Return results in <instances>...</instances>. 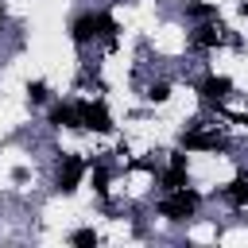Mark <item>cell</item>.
<instances>
[{"label": "cell", "instance_id": "8fae6325", "mask_svg": "<svg viewBox=\"0 0 248 248\" xmlns=\"http://www.w3.org/2000/svg\"><path fill=\"white\" fill-rule=\"evenodd\" d=\"M70 244H78V248H93V244H97V232H93V229H78V232L70 236Z\"/></svg>", "mask_w": 248, "mask_h": 248}, {"label": "cell", "instance_id": "7c38bea8", "mask_svg": "<svg viewBox=\"0 0 248 248\" xmlns=\"http://www.w3.org/2000/svg\"><path fill=\"white\" fill-rule=\"evenodd\" d=\"M143 97H147V101H167V97H170V85H167V81H155V85H147Z\"/></svg>", "mask_w": 248, "mask_h": 248}, {"label": "cell", "instance_id": "277c9868", "mask_svg": "<svg viewBox=\"0 0 248 248\" xmlns=\"http://www.w3.org/2000/svg\"><path fill=\"white\" fill-rule=\"evenodd\" d=\"M78 112H81V128H89V132H112V116H108V108L101 101H85V105H78Z\"/></svg>", "mask_w": 248, "mask_h": 248}, {"label": "cell", "instance_id": "52a82bcc", "mask_svg": "<svg viewBox=\"0 0 248 248\" xmlns=\"http://www.w3.org/2000/svg\"><path fill=\"white\" fill-rule=\"evenodd\" d=\"M229 89H232V81H229V78H217V74H213V78H205V81L198 85V93H202L209 105H221V101L229 97Z\"/></svg>", "mask_w": 248, "mask_h": 248}, {"label": "cell", "instance_id": "7a4b0ae2", "mask_svg": "<svg viewBox=\"0 0 248 248\" xmlns=\"http://www.w3.org/2000/svg\"><path fill=\"white\" fill-rule=\"evenodd\" d=\"M194 209H198V194H190L186 186L182 190H167V198L159 202V213L167 221H190Z\"/></svg>", "mask_w": 248, "mask_h": 248}, {"label": "cell", "instance_id": "ba28073f", "mask_svg": "<svg viewBox=\"0 0 248 248\" xmlns=\"http://www.w3.org/2000/svg\"><path fill=\"white\" fill-rule=\"evenodd\" d=\"M190 43H194V46H202V50L221 46V43H225V27H221V23H205V27H198V31L190 35Z\"/></svg>", "mask_w": 248, "mask_h": 248}, {"label": "cell", "instance_id": "30bf717a", "mask_svg": "<svg viewBox=\"0 0 248 248\" xmlns=\"http://www.w3.org/2000/svg\"><path fill=\"white\" fill-rule=\"evenodd\" d=\"M225 198H229V205H236V209H244V205H248V178L240 174V178H236V182H232V186L225 190Z\"/></svg>", "mask_w": 248, "mask_h": 248}, {"label": "cell", "instance_id": "6da1fadb", "mask_svg": "<svg viewBox=\"0 0 248 248\" xmlns=\"http://www.w3.org/2000/svg\"><path fill=\"white\" fill-rule=\"evenodd\" d=\"M70 35H74V43H89V39H108L112 43L116 39V19L108 12H85L70 23Z\"/></svg>", "mask_w": 248, "mask_h": 248}, {"label": "cell", "instance_id": "9c48e42d", "mask_svg": "<svg viewBox=\"0 0 248 248\" xmlns=\"http://www.w3.org/2000/svg\"><path fill=\"white\" fill-rule=\"evenodd\" d=\"M50 124H54V128H81L78 105H54V108H50Z\"/></svg>", "mask_w": 248, "mask_h": 248}, {"label": "cell", "instance_id": "2e32d148", "mask_svg": "<svg viewBox=\"0 0 248 248\" xmlns=\"http://www.w3.org/2000/svg\"><path fill=\"white\" fill-rule=\"evenodd\" d=\"M240 16H244V19H248V0H244V4H240Z\"/></svg>", "mask_w": 248, "mask_h": 248}, {"label": "cell", "instance_id": "5bb4252c", "mask_svg": "<svg viewBox=\"0 0 248 248\" xmlns=\"http://www.w3.org/2000/svg\"><path fill=\"white\" fill-rule=\"evenodd\" d=\"M27 93L31 101H46V81H27Z\"/></svg>", "mask_w": 248, "mask_h": 248}, {"label": "cell", "instance_id": "e0dca14e", "mask_svg": "<svg viewBox=\"0 0 248 248\" xmlns=\"http://www.w3.org/2000/svg\"><path fill=\"white\" fill-rule=\"evenodd\" d=\"M0 19H4V4H0Z\"/></svg>", "mask_w": 248, "mask_h": 248}, {"label": "cell", "instance_id": "5b68a950", "mask_svg": "<svg viewBox=\"0 0 248 248\" xmlns=\"http://www.w3.org/2000/svg\"><path fill=\"white\" fill-rule=\"evenodd\" d=\"M182 147L186 151H221L225 147V136L221 132H182Z\"/></svg>", "mask_w": 248, "mask_h": 248}, {"label": "cell", "instance_id": "4fadbf2b", "mask_svg": "<svg viewBox=\"0 0 248 248\" xmlns=\"http://www.w3.org/2000/svg\"><path fill=\"white\" fill-rule=\"evenodd\" d=\"M93 190H97V194L108 190V170H105V167H93Z\"/></svg>", "mask_w": 248, "mask_h": 248}, {"label": "cell", "instance_id": "9a60e30c", "mask_svg": "<svg viewBox=\"0 0 248 248\" xmlns=\"http://www.w3.org/2000/svg\"><path fill=\"white\" fill-rule=\"evenodd\" d=\"M190 12H194V16H213V8H209V4H190Z\"/></svg>", "mask_w": 248, "mask_h": 248}, {"label": "cell", "instance_id": "3957f363", "mask_svg": "<svg viewBox=\"0 0 248 248\" xmlns=\"http://www.w3.org/2000/svg\"><path fill=\"white\" fill-rule=\"evenodd\" d=\"M85 170H89L85 159H78V155H62L58 174H54V186H58L62 194H74V190L81 186V174H85Z\"/></svg>", "mask_w": 248, "mask_h": 248}, {"label": "cell", "instance_id": "8992f818", "mask_svg": "<svg viewBox=\"0 0 248 248\" xmlns=\"http://www.w3.org/2000/svg\"><path fill=\"white\" fill-rule=\"evenodd\" d=\"M190 178H186V155L182 151H174L170 155V167L163 170V190H182Z\"/></svg>", "mask_w": 248, "mask_h": 248}]
</instances>
